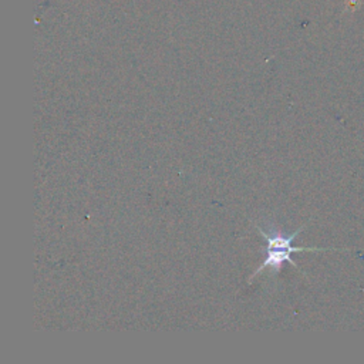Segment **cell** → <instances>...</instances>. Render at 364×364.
Returning a JSON list of instances; mask_svg holds the SVG:
<instances>
[{
  "label": "cell",
  "instance_id": "cell-1",
  "mask_svg": "<svg viewBox=\"0 0 364 364\" xmlns=\"http://www.w3.org/2000/svg\"><path fill=\"white\" fill-rule=\"evenodd\" d=\"M268 229H262V227L256 225L258 232L268 242V249H266V258L259 265V268L249 276L248 282H252L256 276H259L263 271L269 269L271 276L276 278L285 263H290L299 269L296 262H294L292 255L299 252H326V251H334V249H323V248H303V247H294V240L298 238V235L303 231L305 225L300 227L298 231L292 233H285L280 228H278L275 224L268 222L266 224Z\"/></svg>",
  "mask_w": 364,
  "mask_h": 364
}]
</instances>
